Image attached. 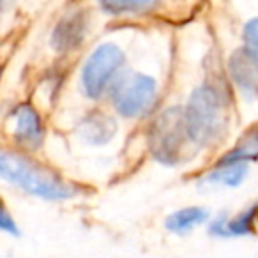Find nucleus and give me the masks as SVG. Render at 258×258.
<instances>
[{
	"instance_id": "6",
	"label": "nucleus",
	"mask_w": 258,
	"mask_h": 258,
	"mask_svg": "<svg viewBox=\"0 0 258 258\" xmlns=\"http://www.w3.org/2000/svg\"><path fill=\"white\" fill-rule=\"evenodd\" d=\"M13 135L18 145L25 149H37L43 142L44 129L37 111L29 104H23L15 111V127Z\"/></svg>"
},
{
	"instance_id": "16",
	"label": "nucleus",
	"mask_w": 258,
	"mask_h": 258,
	"mask_svg": "<svg viewBox=\"0 0 258 258\" xmlns=\"http://www.w3.org/2000/svg\"><path fill=\"white\" fill-rule=\"evenodd\" d=\"M0 230L13 233V235H18V226H16V223L13 221V218L9 216L8 209L4 207L2 202H0Z\"/></svg>"
},
{
	"instance_id": "1",
	"label": "nucleus",
	"mask_w": 258,
	"mask_h": 258,
	"mask_svg": "<svg viewBox=\"0 0 258 258\" xmlns=\"http://www.w3.org/2000/svg\"><path fill=\"white\" fill-rule=\"evenodd\" d=\"M0 179L44 200H66L75 193L57 173L15 152H0Z\"/></svg>"
},
{
	"instance_id": "10",
	"label": "nucleus",
	"mask_w": 258,
	"mask_h": 258,
	"mask_svg": "<svg viewBox=\"0 0 258 258\" xmlns=\"http://www.w3.org/2000/svg\"><path fill=\"white\" fill-rule=\"evenodd\" d=\"M209 218V212L202 207H187L173 212L166 218V228L173 233H187L195 226L205 223Z\"/></svg>"
},
{
	"instance_id": "5",
	"label": "nucleus",
	"mask_w": 258,
	"mask_h": 258,
	"mask_svg": "<svg viewBox=\"0 0 258 258\" xmlns=\"http://www.w3.org/2000/svg\"><path fill=\"white\" fill-rule=\"evenodd\" d=\"M122 64H124V53L117 44L104 43L97 46L83 66L82 83L85 96L90 99H97L117 76Z\"/></svg>"
},
{
	"instance_id": "8",
	"label": "nucleus",
	"mask_w": 258,
	"mask_h": 258,
	"mask_svg": "<svg viewBox=\"0 0 258 258\" xmlns=\"http://www.w3.org/2000/svg\"><path fill=\"white\" fill-rule=\"evenodd\" d=\"M87 20L83 13H69L57 23L51 36V44L57 51H68L76 48L85 37Z\"/></svg>"
},
{
	"instance_id": "3",
	"label": "nucleus",
	"mask_w": 258,
	"mask_h": 258,
	"mask_svg": "<svg viewBox=\"0 0 258 258\" xmlns=\"http://www.w3.org/2000/svg\"><path fill=\"white\" fill-rule=\"evenodd\" d=\"M187 129L184 122V110L172 106L154 120L149 133L151 151L163 165H177L187 145Z\"/></svg>"
},
{
	"instance_id": "13",
	"label": "nucleus",
	"mask_w": 258,
	"mask_h": 258,
	"mask_svg": "<svg viewBox=\"0 0 258 258\" xmlns=\"http://www.w3.org/2000/svg\"><path fill=\"white\" fill-rule=\"evenodd\" d=\"M99 6L110 15H120V13H147L158 8L159 4L151 0H111V2H101Z\"/></svg>"
},
{
	"instance_id": "2",
	"label": "nucleus",
	"mask_w": 258,
	"mask_h": 258,
	"mask_svg": "<svg viewBox=\"0 0 258 258\" xmlns=\"http://www.w3.org/2000/svg\"><path fill=\"white\" fill-rule=\"evenodd\" d=\"M226 101L212 85H202L191 94L184 110L187 137L198 145L214 144L226 129Z\"/></svg>"
},
{
	"instance_id": "7",
	"label": "nucleus",
	"mask_w": 258,
	"mask_h": 258,
	"mask_svg": "<svg viewBox=\"0 0 258 258\" xmlns=\"http://www.w3.org/2000/svg\"><path fill=\"white\" fill-rule=\"evenodd\" d=\"M228 69L240 92L247 99H253L256 94V53L240 48L230 57Z\"/></svg>"
},
{
	"instance_id": "15",
	"label": "nucleus",
	"mask_w": 258,
	"mask_h": 258,
	"mask_svg": "<svg viewBox=\"0 0 258 258\" xmlns=\"http://www.w3.org/2000/svg\"><path fill=\"white\" fill-rule=\"evenodd\" d=\"M256 27H258V20L253 18L246 23L244 27V48L251 53H256V46H258V34H256Z\"/></svg>"
},
{
	"instance_id": "4",
	"label": "nucleus",
	"mask_w": 258,
	"mask_h": 258,
	"mask_svg": "<svg viewBox=\"0 0 258 258\" xmlns=\"http://www.w3.org/2000/svg\"><path fill=\"white\" fill-rule=\"evenodd\" d=\"M156 80L142 73H127L115 82L111 103L124 117H140L147 113L156 101Z\"/></svg>"
},
{
	"instance_id": "9",
	"label": "nucleus",
	"mask_w": 258,
	"mask_h": 258,
	"mask_svg": "<svg viewBox=\"0 0 258 258\" xmlns=\"http://www.w3.org/2000/svg\"><path fill=\"white\" fill-rule=\"evenodd\" d=\"M80 137L92 145L108 144L117 133V122L103 111H92L80 122Z\"/></svg>"
},
{
	"instance_id": "14",
	"label": "nucleus",
	"mask_w": 258,
	"mask_h": 258,
	"mask_svg": "<svg viewBox=\"0 0 258 258\" xmlns=\"http://www.w3.org/2000/svg\"><path fill=\"white\" fill-rule=\"evenodd\" d=\"M256 158V137L254 131H251L249 138L242 140V144L235 149L233 152H228L225 158L219 161V165H232V163H244L247 159Z\"/></svg>"
},
{
	"instance_id": "11",
	"label": "nucleus",
	"mask_w": 258,
	"mask_h": 258,
	"mask_svg": "<svg viewBox=\"0 0 258 258\" xmlns=\"http://www.w3.org/2000/svg\"><path fill=\"white\" fill-rule=\"evenodd\" d=\"M253 219H254V207H251L249 211L240 212L232 221L226 219L225 214L219 216L211 230L214 233H218V235H246V233L253 232Z\"/></svg>"
},
{
	"instance_id": "12",
	"label": "nucleus",
	"mask_w": 258,
	"mask_h": 258,
	"mask_svg": "<svg viewBox=\"0 0 258 258\" xmlns=\"http://www.w3.org/2000/svg\"><path fill=\"white\" fill-rule=\"evenodd\" d=\"M247 173L246 163H232V165H219L211 175L207 177L209 182L212 184H221V186H239L244 180Z\"/></svg>"
}]
</instances>
